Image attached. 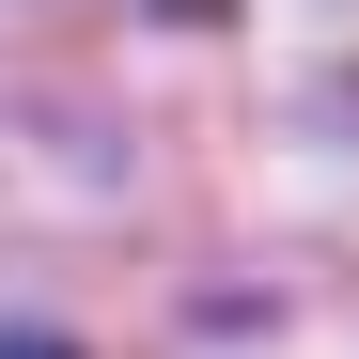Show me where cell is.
I'll use <instances>...</instances> for the list:
<instances>
[{"instance_id": "cell-1", "label": "cell", "mask_w": 359, "mask_h": 359, "mask_svg": "<svg viewBox=\"0 0 359 359\" xmlns=\"http://www.w3.org/2000/svg\"><path fill=\"white\" fill-rule=\"evenodd\" d=\"M0 359H79V344H47V328H16V344H0Z\"/></svg>"}]
</instances>
